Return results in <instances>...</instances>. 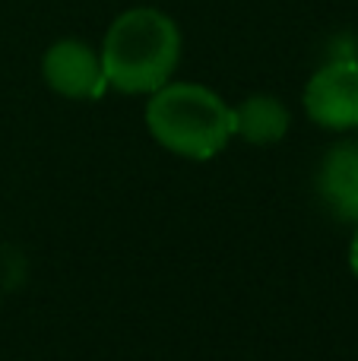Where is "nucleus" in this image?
<instances>
[{"label":"nucleus","mask_w":358,"mask_h":361,"mask_svg":"<svg viewBox=\"0 0 358 361\" xmlns=\"http://www.w3.org/2000/svg\"><path fill=\"white\" fill-rule=\"evenodd\" d=\"M349 269H352V273H355V279H358V225H355L352 244H349Z\"/></svg>","instance_id":"7"},{"label":"nucleus","mask_w":358,"mask_h":361,"mask_svg":"<svg viewBox=\"0 0 358 361\" xmlns=\"http://www.w3.org/2000/svg\"><path fill=\"white\" fill-rule=\"evenodd\" d=\"M146 130L162 149L206 162L235 137L232 108L200 82H165L146 102Z\"/></svg>","instance_id":"2"},{"label":"nucleus","mask_w":358,"mask_h":361,"mask_svg":"<svg viewBox=\"0 0 358 361\" xmlns=\"http://www.w3.org/2000/svg\"><path fill=\"white\" fill-rule=\"evenodd\" d=\"M321 200L342 219L358 225V143H336L317 171Z\"/></svg>","instance_id":"5"},{"label":"nucleus","mask_w":358,"mask_h":361,"mask_svg":"<svg viewBox=\"0 0 358 361\" xmlns=\"http://www.w3.org/2000/svg\"><path fill=\"white\" fill-rule=\"evenodd\" d=\"M42 76L51 92L73 102H95L108 89L99 51L80 38H61L51 44L42 57Z\"/></svg>","instance_id":"4"},{"label":"nucleus","mask_w":358,"mask_h":361,"mask_svg":"<svg viewBox=\"0 0 358 361\" xmlns=\"http://www.w3.org/2000/svg\"><path fill=\"white\" fill-rule=\"evenodd\" d=\"M289 108L273 95H251L238 108H232L235 137L254 146H270L289 133Z\"/></svg>","instance_id":"6"},{"label":"nucleus","mask_w":358,"mask_h":361,"mask_svg":"<svg viewBox=\"0 0 358 361\" xmlns=\"http://www.w3.org/2000/svg\"><path fill=\"white\" fill-rule=\"evenodd\" d=\"M99 57L114 92L152 95L181 63V29L156 6H133L108 25Z\"/></svg>","instance_id":"1"},{"label":"nucleus","mask_w":358,"mask_h":361,"mask_svg":"<svg viewBox=\"0 0 358 361\" xmlns=\"http://www.w3.org/2000/svg\"><path fill=\"white\" fill-rule=\"evenodd\" d=\"M304 111L327 130L358 127V61L342 57L317 70L304 86Z\"/></svg>","instance_id":"3"}]
</instances>
